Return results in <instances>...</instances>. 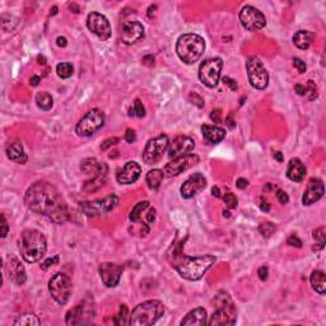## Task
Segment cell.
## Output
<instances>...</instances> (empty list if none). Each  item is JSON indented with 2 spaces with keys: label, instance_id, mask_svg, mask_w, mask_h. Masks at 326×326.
<instances>
[{
  "label": "cell",
  "instance_id": "277c9868",
  "mask_svg": "<svg viewBox=\"0 0 326 326\" xmlns=\"http://www.w3.org/2000/svg\"><path fill=\"white\" fill-rule=\"evenodd\" d=\"M204 50H205V41L196 33H185L177 40V55L187 65L196 63L204 54Z\"/></svg>",
  "mask_w": 326,
  "mask_h": 326
},
{
  "label": "cell",
  "instance_id": "f6af8a7d",
  "mask_svg": "<svg viewBox=\"0 0 326 326\" xmlns=\"http://www.w3.org/2000/svg\"><path fill=\"white\" fill-rule=\"evenodd\" d=\"M287 243L289 246H292V247H297V248L302 247V241H301L296 234H290L287 239Z\"/></svg>",
  "mask_w": 326,
  "mask_h": 326
},
{
  "label": "cell",
  "instance_id": "680465c9",
  "mask_svg": "<svg viewBox=\"0 0 326 326\" xmlns=\"http://www.w3.org/2000/svg\"><path fill=\"white\" fill-rule=\"evenodd\" d=\"M232 116H233V114H230L228 115V117L227 119H226V124H227L228 125V128L230 129H233L234 128V121H232Z\"/></svg>",
  "mask_w": 326,
  "mask_h": 326
},
{
  "label": "cell",
  "instance_id": "e0dca14e",
  "mask_svg": "<svg viewBox=\"0 0 326 326\" xmlns=\"http://www.w3.org/2000/svg\"><path fill=\"white\" fill-rule=\"evenodd\" d=\"M87 27L92 33H94L99 40L106 41L111 36V26L108 19L101 13L92 12L88 14Z\"/></svg>",
  "mask_w": 326,
  "mask_h": 326
},
{
  "label": "cell",
  "instance_id": "d6986e66",
  "mask_svg": "<svg viewBox=\"0 0 326 326\" xmlns=\"http://www.w3.org/2000/svg\"><path fill=\"white\" fill-rule=\"evenodd\" d=\"M207 186V179L200 174V172H196V174L191 175L186 180L185 183L183 184L180 191H181V196L184 199H191L194 198L195 195H198L199 192H201Z\"/></svg>",
  "mask_w": 326,
  "mask_h": 326
},
{
  "label": "cell",
  "instance_id": "52a82bcc",
  "mask_svg": "<svg viewBox=\"0 0 326 326\" xmlns=\"http://www.w3.org/2000/svg\"><path fill=\"white\" fill-rule=\"evenodd\" d=\"M129 219L134 223L135 227H139V236H147L150 225L156 219V209L150 205L149 201H139L130 212Z\"/></svg>",
  "mask_w": 326,
  "mask_h": 326
},
{
  "label": "cell",
  "instance_id": "8d00e7d4",
  "mask_svg": "<svg viewBox=\"0 0 326 326\" xmlns=\"http://www.w3.org/2000/svg\"><path fill=\"white\" fill-rule=\"evenodd\" d=\"M129 321H130V316H128V307L125 305H121L119 314L115 316L114 324L115 325H128Z\"/></svg>",
  "mask_w": 326,
  "mask_h": 326
},
{
  "label": "cell",
  "instance_id": "7bdbcfd3",
  "mask_svg": "<svg viewBox=\"0 0 326 326\" xmlns=\"http://www.w3.org/2000/svg\"><path fill=\"white\" fill-rule=\"evenodd\" d=\"M59 261H60L59 255H54L52 257H48V259H46V260L41 264V268L44 270H47V269H50L51 267L57 265V264H59Z\"/></svg>",
  "mask_w": 326,
  "mask_h": 326
},
{
  "label": "cell",
  "instance_id": "4fadbf2b",
  "mask_svg": "<svg viewBox=\"0 0 326 326\" xmlns=\"http://www.w3.org/2000/svg\"><path fill=\"white\" fill-rule=\"evenodd\" d=\"M170 140L167 135H158L150 139L143 150V161L147 165H156L162 159L166 150L168 149Z\"/></svg>",
  "mask_w": 326,
  "mask_h": 326
},
{
  "label": "cell",
  "instance_id": "60d3db41",
  "mask_svg": "<svg viewBox=\"0 0 326 326\" xmlns=\"http://www.w3.org/2000/svg\"><path fill=\"white\" fill-rule=\"evenodd\" d=\"M223 201H225L228 209H234V208H237V204H238V200L232 192H227V194L223 195Z\"/></svg>",
  "mask_w": 326,
  "mask_h": 326
},
{
  "label": "cell",
  "instance_id": "74e56055",
  "mask_svg": "<svg viewBox=\"0 0 326 326\" xmlns=\"http://www.w3.org/2000/svg\"><path fill=\"white\" fill-rule=\"evenodd\" d=\"M314 238L316 241V245L314 247V250H321L324 248V245H325V227H319L314 231Z\"/></svg>",
  "mask_w": 326,
  "mask_h": 326
},
{
  "label": "cell",
  "instance_id": "7a4b0ae2",
  "mask_svg": "<svg viewBox=\"0 0 326 326\" xmlns=\"http://www.w3.org/2000/svg\"><path fill=\"white\" fill-rule=\"evenodd\" d=\"M167 260L171 264V267L184 279L195 281L203 278L204 274L216 263V257L212 255L187 256L183 252L181 245L176 243L167 252Z\"/></svg>",
  "mask_w": 326,
  "mask_h": 326
},
{
  "label": "cell",
  "instance_id": "30bf717a",
  "mask_svg": "<svg viewBox=\"0 0 326 326\" xmlns=\"http://www.w3.org/2000/svg\"><path fill=\"white\" fill-rule=\"evenodd\" d=\"M48 290L59 305H65L72 296V280L64 273H56L48 281Z\"/></svg>",
  "mask_w": 326,
  "mask_h": 326
},
{
  "label": "cell",
  "instance_id": "484cf974",
  "mask_svg": "<svg viewBox=\"0 0 326 326\" xmlns=\"http://www.w3.org/2000/svg\"><path fill=\"white\" fill-rule=\"evenodd\" d=\"M207 311L198 307L188 312L181 321V326H204L207 325Z\"/></svg>",
  "mask_w": 326,
  "mask_h": 326
},
{
  "label": "cell",
  "instance_id": "8992f818",
  "mask_svg": "<svg viewBox=\"0 0 326 326\" xmlns=\"http://www.w3.org/2000/svg\"><path fill=\"white\" fill-rule=\"evenodd\" d=\"M216 311L213 312L208 325H234L237 319L236 306L232 302L231 297L226 292H219L216 297Z\"/></svg>",
  "mask_w": 326,
  "mask_h": 326
},
{
  "label": "cell",
  "instance_id": "2e32d148",
  "mask_svg": "<svg viewBox=\"0 0 326 326\" xmlns=\"http://www.w3.org/2000/svg\"><path fill=\"white\" fill-rule=\"evenodd\" d=\"M200 162V158L196 154H185V156H180L174 158V161L168 162L167 165L163 168V175L165 177H174L179 176L180 174H183L185 171L190 170L191 167L196 166Z\"/></svg>",
  "mask_w": 326,
  "mask_h": 326
},
{
  "label": "cell",
  "instance_id": "681fc988",
  "mask_svg": "<svg viewBox=\"0 0 326 326\" xmlns=\"http://www.w3.org/2000/svg\"><path fill=\"white\" fill-rule=\"evenodd\" d=\"M125 140L128 141V143H134L135 140H137V135H135V132L133 130V129H126V133H125Z\"/></svg>",
  "mask_w": 326,
  "mask_h": 326
},
{
  "label": "cell",
  "instance_id": "ba28073f",
  "mask_svg": "<svg viewBox=\"0 0 326 326\" xmlns=\"http://www.w3.org/2000/svg\"><path fill=\"white\" fill-rule=\"evenodd\" d=\"M105 125V112L99 108H93L84 115L75 126V133L79 137H91Z\"/></svg>",
  "mask_w": 326,
  "mask_h": 326
},
{
  "label": "cell",
  "instance_id": "b9f144b4",
  "mask_svg": "<svg viewBox=\"0 0 326 326\" xmlns=\"http://www.w3.org/2000/svg\"><path fill=\"white\" fill-rule=\"evenodd\" d=\"M133 110H134V116L139 117V119H141V117L145 116V108H144L143 103H141V101L139 98L135 99Z\"/></svg>",
  "mask_w": 326,
  "mask_h": 326
},
{
  "label": "cell",
  "instance_id": "c3c4849f",
  "mask_svg": "<svg viewBox=\"0 0 326 326\" xmlns=\"http://www.w3.org/2000/svg\"><path fill=\"white\" fill-rule=\"evenodd\" d=\"M277 198H278L279 203L283 204V205H285V204L289 201V196H288L287 192L283 191V190H278V192H277Z\"/></svg>",
  "mask_w": 326,
  "mask_h": 326
},
{
  "label": "cell",
  "instance_id": "f5cc1de1",
  "mask_svg": "<svg viewBox=\"0 0 326 326\" xmlns=\"http://www.w3.org/2000/svg\"><path fill=\"white\" fill-rule=\"evenodd\" d=\"M223 83L227 84L228 87H230L232 91H236L237 88H238V87H237L236 81H233V79H231L230 77H225V78H223Z\"/></svg>",
  "mask_w": 326,
  "mask_h": 326
},
{
  "label": "cell",
  "instance_id": "6f0895ef",
  "mask_svg": "<svg viewBox=\"0 0 326 326\" xmlns=\"http://www.w3.org/2000/svg\"><path fill=\"white\" fill-rule=\"evenodd\" d=\"M56 44H57V46H60V47H65V46L68 45V42H66L65 37H57Z\"/></svg>",
  "mask_w": 326,
  "mask_h": 326
},
{
  "label": "cell",
  "instance_id": "44dd1931",
  "mask_svg": "<svg viewBox=\"0 0 326 326\" xmlns=\"http://www.w3.org/2000/svg\"><path fill=\"white\" fill-rule=\"evenodd\" d=\"M194 147V139H191L190 137H185V135H180V137H176L174 140L171 141L170 145H168V157L176 158V157L190 154Z\"/></svg>",
  "mask_w": 326,
  "mask_h": 326
},
{
  "label": "cell",
  "instance_id": "6125c7cd",
  "mask_svg": "<svg viewBox=\"0 0 326 326\" xmlns=\"http://www.w3.org/2000/svg\"><path fill=\"white\" fill-rule=\"evenodd\" d=\"M274 158H276L278 162H283V154H281L280 152H277L276 154H274Z\"/></svg>",
  "mask_w": 326,
  "mask_h": 326
},
{
  "label": "cell",
  "instance_id": "94428289",
  "mask_svg": "<svg viewBox=\"0 0 326 326\" xmlns=\"http://www.w3.org/2000/svg\"><path fill=\"white\" fill-rule=\"evenodd\" d=\"M260 208H261V210H263V212H269V210H270V205L268 203H261Z\"/></svg>",
  "mask_w": 326,
  "mask_h": 326
},
{
  "label": "cell",
  "instance_id": "83f0119b",
  "mask_svg": "<svg viewBox=\"0 0 326 326\" xmlns=\"http://www.w3.org/2000/svg\"><path fill=\"white\" fill-rule=\"evenodd\" d=\"M82 171L84 174L92 175V176H97V175H107L108 168L106 163H101V162L96 161L94 158H87L82 162L81 166Z\"/></svg>",
  "mask_w": 326,
  "mask_h": 326
},
{
  "label": "cell",
  "instance_id": "e575fe53",
  "mask_svg": "<svg viewBox=\"0 0 326 326\" xmlns=\"http://www.w3.org/2000/svg\"><path fill=\"white\" fill-rule=\"evenodd\" d=\"M15 326H39L41 325V321L39 320V317L35 316L33 314H24L19 316L17 320L14 321Z\"/></svg>",
  "mask_w": 326,
  "mask_h": 326
},
{
  "label": "cell",
  "instance_id": "9c48e42d",
  "mask_svg": "<svg viewBox=\"0 0 326 326\" xmlns=\"http://www.w3.org/2000/svg\"><path fill=\"white\" fill-rule=\"evenodd\" d=\"M117 204H119V198H117V195L112 194L103 199H98V200L84 201V203L79 204V208L90 218H97V217L105 216L111 210H114Z\"/></svg>",
  "mask_w": 326,
  "mask_h": 326
},
{
  "label": "cell",
  "instance_id": "4dcf8cb0",
  "mask_svg": "<svg viewBox=\"0 0 326 326\" xmlns=\"http://www.w3.org/2000/svg\"><path fill=\"white\" fill-rule=\"evenodd\" d=\"M311 285L317 293L324 296L326 292V280H325V273L321 272V270H315L311 274Z\"/></svg>",
  "mask_w": 326,
  "mask_h": 326
},
{
  "label": "cell",
  "instance_id": "d6a6232c",
  "mask_svg": "<svg viewBox=\"0 0 326 326\" xmlns=\"http://www.w3.org/2000/svg\"><path fill=\"white\" fill-rule=\"evenodd\" d=\"M163 177H165V175H163V171L154 168V170H150L149 172H148L145 180H147V184H148V186H149V188H152V190H156V188H158L159 186H161Z\"/></svg>",
  "mask_w": 326,
  "mask_h": 326
},
{
  "label": "cell",
  "instance_id": "db71d44e",
  "mask_svg": "<svg viewBox=\"0 0 326 326\" xmlns=\"http://www.w3.org/2000/svg\"><path fill=\"white\" fill-rule=\"evenodd\" d=\"M294 91H296L297 94H299V96H306V86H303V84H296V86H294Z\"/></svg>",
  "mask_w": 326,
  "mask_h": 326
},
{
  "label": "cell",
  "instance_id": "836d02e7",
  "mask_svg": "<svg viewBox=\"0 0 326 326\" xmlns=\"http://www.w3.org/2000/svg\"><path fill=\"white\" fill-rule=\"evenodd\" d=\"M36 102H37V106H39V107L44 111L51 110V107H52V105H54V99H52V97H51L50 93H47V92L37 93Z\"/></svg>",
  "mask_w": 326,
  "mask_h": 326
},
{
  "label": "cell",
  "instance_id": "9f6ffc18",
  "mask_svg": "<svg viewBox=\"0 0 326 326\" xmlns=\"http://www.w3.org/2000/svg\"><path fill=\"white\" fill-rule=\"evenodd\" d=\"M40 82H41V78H40L39 75H33V77H31V79H30V84L31 86H33V87L39 86Z\"/></svg>",
  "mask_w": 326,
  "mask_h": 326
},
{
  "label": "cell",
  "instance_id": "11a10c76",
  "mask_svg": "<svg viewBox=\"0 0 326 326\" xmlns=\"http://www.w3.org/2000/svg\"><path fill=\"white\" fill-rule=\"evenodd\" d=\"M247 185H248V181L246 179H242V177H241V179H238L237 180V184H236V186L238 188H241V190H243V188H246L247 187Z\"/></svg>",
  "mask_w": 326,
  "mask_h": 326
},
{
  "label": "cell",
  "instance_id": "ab89813d",
  "mask_svg": "<svg viewBox=\"0 0 326 326\" xmlns=\"http://www.w3.org/2000/svg\"><path fill=\"white\" fill-rule=\"evenodd\" d=\"M306 96H308V99L310 101H314L316 99L317 97V88L316 84H315L314 81H307V84H306Z\"/></svg>",
  "mask_w": 326,
  "mask_h": 326
},
{
  "label": "cell",
  "instance_id": "7dc6e473",
  "mask_svg": "<svg viewBox=\"0 0 326 326\" xmlns=\"http://www.w3.org/2000/svg\"><path fill=\"white\" fill-rule=\"evenodd\" d=\"M210 119L214 121L216 124H222V111L219 108H216V110L212 111V114H210Z\"/></svg>",
  "mask_w": 326,
  "mask_h": 326
},
{
  "label": "cell",
  "instance_id": "f1b7e54d",
  "mask_svg": "<svg viewBox=\"0 0 326 326\" xmlns=\"http://www.w3.org/2000/svg\"><path fill=\"white\" fill-rule=\"evenodd\" d=\"M201 133H203L204 138L213 144L221 143L226 138V130L218 128V126L203 125L201 126Z\"/></svg>",
  "mask_w": 326,
  "mask_h": 326
},
{
  "label": "cell",
  "instance_id": "7402d4cb",
  "mask_svg": "<svg viewBox=\"0 0 326 326\" xmlns=\"http://www.w3.org/2000/svg\"><path fill=\"white\" fill-rule=\"evenodd\" d=\"M144 37V27L139 22H125L121 30V41L125 45H133Z\"/></svg>",
  "mask_w": 326,
  "mask_h": 326
},
{
  "label": "cell",
  "instance_id": "7c38bea8",
  "mask_svg": "<svg viewBox=\"0 0 326 326\" xmlns=\"http://www.w3.org/2000/svg\"><path fill=\"white\" fill-rule=\"evenodd\" d=\"M222 66H223V61L221 57L204 60L199 68V79L201 83L209 88H216L221 79Z\"/></svg>",
  "mask_w": 326,
  "mask_h": 326
},
{
  "label": "cell",
  "instance_id": "e7e4bbea",
  "mask_svg": "<svg viewBox=\"0 0 326 326\" xmlns=\"http://www.w3.org/2000/svg\"><path fill=\"white\" fill-rule=\"evenodd\" d=\"M223 216L227 217V218H228V217H230V212H227V210L225 212V210H223Z\"/></svg>",
  "mask_w": 326,
  "mask_h": 326
},
{
  "label": "cell",
  "instance_id": "cb8c5ba5",
  "mask_svg": "<svg viewBox=\"0 0 326 326\" xmlns=\"http://www.w3.org/2000/svg\"><path fill=\"white\" fill-rule=\"evenodd\" d=\"M141 167L139 163L134 161H129L124 168L117 174V183L121 185H130V184L137 183L140 177Z\"/></svg>",
  "mask_w": 326,
  "mask_h": 326
},
{
  "label": "cell",
  "instance_id": "f35d334b",
  "mask_svg": "<svg viewBox=\"0 0 326 326\" xmlns=\"http://www.w3.org/2000/svg\"><path fill=\"white\" fill-rule=\"evenodd\" d=\"M276 231V225L272 223V222H263L259 227V232L263 234V237H270Z\"/></svg>",
  "mask_w": 326,
  "mask_h": 326
},
{
  "label": "cell",
  "instance_id": "1f68e13d",
  "mask_svg": "<svg viewBox=\"0 0 326 326\" xmlns=\"http://www.w3.org/2000/svg\"><path fill=\"white\" fill-rule=\"evenodd\" d=\"M106 185V175H97V176H93L92 179L86 181L83 185V191L84 192H96L98 191L99 188L103 187Z\"/></svg>",
  "mask_w": 326,
  "mask_h": 326
},
{
  "label": "cell",
  "instance_id": "f546056e",
  "mask_svg": "<svg viewBox=\"0 0 326 326\" xmlns=\"http://www.w3.org/2000/svg\"><path fill=\"white\" fill-rule=\"evenodd\" d=\"M315 39V33L310 32V31H298L294 33L293 42L294 45L299 48V50H307L311 46L312 41Z\"/></svg>",
  "mask_w": 326,
  "mask_h": 326
},
{
  "label": "cell",
  "instance_id": "4316f807",
  "mask_svg": "<svg viewBox=\"0 0 326 326\" xmlns=\"http://www.w3.org/2000/svg\"><path fill=\"white\" fill-rule=\"evenodd\" d=\"M306 176V167L299 158H292L288 163L287 177L290 181L301 183Z\"/></svg>",
  "mask_w": 326,
  "mask_h": 326
},
{
  "label": "cell",
  "instance_id": "8fae6325",
  "mask_svg": "<svg viewBox=\"0 0 326 326\" xmlns=\"http://www.w3.org/2000/svg\"><path fill=\"white\" fill-rule=\"evenodd\" d=\"M246 69L250 84L255 90L263 91L269 84V74H268L265 66L263 65L261 60L257 56L248 57L246 61Z\"/></svg>",
  "mask_w": 326,
  "mask_h": 326
},
{
  "label": "cell",
  "instance_id": "d590c367",
  "mask_svg": "<svg viewBox=\"0 0 326 326\" xmlns=\"http://www.w3.org/2000/svg\"><path fill=\"white\" fill-rule=\"evenodd\" d=\"M56 73L61 79H68L74 73V68L70 63H60L56 66Z\"/></svg>",
  "mask_w": 326,
  "mask_h": 326
},
{
  "label": "cell",
  "instance_id": "be15d7a7",
  "mask_svg": "<svg viewBox=\"0 0 326 326\" xmlns=\"http://www.w3.org/2000/svg\"><path fill=\"white\" fill-rule=\"evenodd\" d=\"M37 60H39V64H41V65H45L46 64L45 56H42V55H39V56H37Z\"/></svg>",
  "mask_w": 326,
  "mask_h": 326
},
{
  "label": "cell",
  "instance_id": "603a6c76",
  "mask_svg": "<svg viewBox=\"0 0 326 326\" xmlns=\"http://www.w3.org/2000/svg\"><path fill=\"white\" fill-rule=\"evenodd\" d=\"M325 194V186H324L323 180L311 179L308 181L307 188L302 196L303 205H312L314 203L320 200Z\"/></svg>",
  "mask_w": 326,
  "mask_h": 326
},
{
  "label": "cell",
  "instance_id": "9a60e30c",
  "mask_svg": "<svg viewBox=\"0 0 326 326\" xmlns=\"http://www.w3.org/2000/svg\"><path fill=\"white\" fill-rule=\"evenodd\" d=\"M239 21L241 24L250 32H256L265 27L267 19L265 15L259 9L251 5H245L239 12Z\"/></svg>",
  "mask_w": 326,
  "mask_h": 326
},
{
  "label": "cell",
  "instance_id": "5b68a950",
  "mask_svg": "<svg viewBox=\"0 0 326 326\" xmlns=\"http://www.w3.org/2000/svg\"><path fill=\"white\" fill-rule=\"evenodd\" d=\"M165 315V305L158 299H150L140 303L133 310L129 325L149 326L156 324Z\"/></svg>",
  "mask_w": 326,
  "mask_h": 326
},
{
  "label": "cell",
  "instance_id": "f907efd6",
  "mask_svg": "<svg viewBox=\"0 0 326 326\" xmlns=\"http://www.w3.org/2000/svg\"><path fill=\"white\" fill-rule=\"evenodd\" d=\"M8 231H9V227H8V222H6L5 216L1 214V237H6L8 234Z\"/></svg>",
  "mask_w": 326,
  "mask_h": 326
},
{
  "label": "cell",
  "instance_id": "5bb4252c",
  "mask_svg": "<svg viewBox=\"0 0 326 326\" xmlns=\"http://www.w3.org/2000/svg\"><path fill=\"white\" fill-rule=\"evenodd\" d=\"M96 315V307L92 302L84 301L79 305L74 306L72 310L66 312L65 323L68 325H83L90 324L94 319Z\"/></svg>",
  "mask_w": 326,
  "mask_h": 326
},
{
  "label": "cell",
  "instance_id": "bcb514c9",
  "mask_svg": "<svg viewBox=\"0 0 326 326\" xmlns=\"http://www.w3.org/2000/svg\"><path fill=\"white\" fill-rule=\"evenodd\" d=\"M119 141H120V139L119 138H115V137H114V138L106 139V140L101 144V149L102 150H107L110 147H114V145H116V144L119 143Z\"/></svg>",
  "mask_w": 326,
  "mask_h": 326
},
{
  "label": "cell",
  "instance_id": "91938a15",
  "mask_svg": "<svg viewBox=\"0 0 326 326\" xmlns=\"http://www.w3.org/2000/svg\"><path fill=\"white\" fill-rule=\"evenodd\" d=\"M212 192H213V195L216 196V198H221V191H219L218 186H214V187L212 188Z\"/></svg>",
  "mask_w": 326,
  "mask_h": 326
},
{
  "label": "cell",
  "instance_id": "ac0fdd59",
  "mask_svg": "<svg viewBox=\"0 0 326 326\" xmlns=\"http://www.w3.org/2000/svg\"><path fill=\"white\" fill-rule=\"evenodd\" d=\"M99 277L102 283L108 288H114L119 284L121 274H123V267L115 263H102L98 268Z\"/></svg>",
  "mask_w": 326,
  "mask_h": 326
},
{
  "label": "cell",
  "instance_id": "816d5d0a",
  "mask_svg": "<svg viewBox=\"0 0 326 326\" xmlns=\"http://www.w3.org/2000/svg\"><path fill=\"white\" fill-rule=\"evenodd\" d=\"M257 276H259V278H260L261 280H267L268 276H269V269H268L267 267L259 268V270H257Z\"/></svg>",
  "mask_w": 326,
  "mask_h": 326
},
{
  "label": "cell",
  "instance_id": "3957f363",
  "mask_svg": "<svg viewBox=\"0 0 326 326\" xmlns=\"http://www.w3.org/2000/svg\"><path fill=\"white\" fill-rule=\"evenodd\" d=\"M47 242L45 236L37 230L28 228L22 232L19 237V251L27 263H37L45 256Z\"/></svg>",
  "mask_w": 326,
  "mask_h": 326
},
{
  "label": "cell",
  "instance_id": "d4e9b609",
  "mask_svg": "<svg viewBox=\"0 0 326 326\" xmlns=\"http://www.w3.org/2000/svg\"><path fill=\"white\" fill-rule=\"evenodd\" d=\"M5 152L8 158H9L10 161L15 162V163L23 165V163L27 162V154L24 152L23 144H22V141L18 140V139H12V140L8 141L5 147Z\"/></svg>",
  "mask_w": 326,
  "mask_h": 326
},
{
  "label": "cell",
  "instance_id": "ffe728a7",
  "mask_svg": "<svg viewBox=\"0 0 326 326\" xmlns=\"http://www.w3.org/2000/svg\"><path fill=\"white\" fill-rule=\"evenodd\" d=\"M5 272L9 277L10 280L15 283L17 285H23L27 280V274H26V269L22 265L21 261L13 255H9L6 257L5 261Z\"/></svg>",
  "mask_w": 326,
  "mask_h": 326
},
{
  "label": "cell",
  "instance_id": "ee69618b",
  "mask_svg": "<svg viewBox=\"0 0 326 326\" xmlns=\"http://www.w3.org/2000/svg\"><path fill=\"white\" fill-rule=\"evenodd\" d=\"M293 66H294V68H297V70H298L301 74L306 73V69H307L306 63L303 61L302 59H299V57H294V59H293Z\"/></svg>",
  "mask_w": 326,
  "mask_h": 326
},
{
  "label": "cell",
  "instance_id": "6da1fadb",
  "mask_svg": "<svg viewBox=\"0 0 326 326\" xmlns=\"http://www.w3.org/2000/svg\"><path fill=\"white\" fill-rule=\"evenodd\" d=\"M24 201L32 212L41 214L54 222L63 225L69 219V209L63 195L50 183L37 181L28 187Z\"/></svg>",
  "mask_w": 326,
  "mask_h": 326
}]
</instances>
